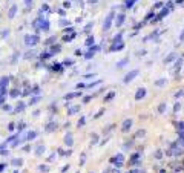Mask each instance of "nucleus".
<instances>
[{"label": "nucleus", "mask_w": 184, "mask_h": 173, "mask_svg": "<svg viewBox=\"0 0 184 173\" xmlns=\"http://www.w3.org/2000/svg\"><path fill=\"white\" fill-rule=\"evenodd\" d=\"M130 126H132V121H130V120H126V121H124V124H123V130L126 132V130H127Z\"/></svg>", "instance_id": "20e7f679"}, {"label": "nucleus", "mask_w": 184, "mask_h": 173, "mask_svg": "<svg viewBox=\"0 0 184 173\" xmlns=\"http://www.w3.org/2000/svg\"><path fill=\"white\" fill-rule=\"evenodd\" d=\"M112 18H114V12H111V14L108 15V18H106L104 25H103V29H104V31H108V29L111 28V23H112Z\"/></svg>", "instance_id": "f257e3e1"}, {"label": "nucleus", "mask_w": 184, "mask_h": 173, "mask_svg": "<svg viewBox=\"0 0 184 173\" xmlns=\"http://www.w3.org/2000/svg\"><path fill=\"white\" fill-rule=\"evenodd\" d=\"M123 22H124V15H118V18H117V26H121L123 25Z\"/></svg>", "instance_id": "39448f33"}, {"label": "nucleus", "mask_w": 184, "mask_h": 173, "mask_svg": "<svg viewBox=\"0 0 184 173\" xmlns=\"http://www.w3.org/2000/svg\"><path fill=\"white\" fill-rule=\"evenodd\" d=\"M164 83H166V80H158V81H157V83H155V84H157V86H163Z\"/></svg>", "instance_id": "6e6552de"}, {"label": "nucleus", "mask_w": 184, "mask_h": 173, "mask_svg": "<svg viewBox=\"0 0 184 173\" xmlns=\"http://www.w3.org/2000/svg\"><path fill=\"white\" fill-rule=\"evenodd\" d=\"M144 95H146V89H144V87H141V89H138L137 95H135V100H141Z\"/></svg>", "instance_id": "7ed1b4c3"}, {"label": "nucleus", "mask_w": 184, "mask_h": 173, "mask_svg": "<svg viewBox=\"0 0 184 173\" xmlns=\"http://www.w3.org/2000/svg\"><path fill=\"white\" fill-rule=\"evenodd\" d=\"M126 61H127V60H123V61H121V63H120V64H118V67H121V66H124V64H126Z\"/></svg>", "instance_id": "9b49d317"}, {"label": "nucleus", "mask_w": 184, "mask_h": 173, "mask_svg": "<svg viewBox=\"0 0 184 173\" xmlns=\"http://www.w3.org/2000/svg\"><path fill=\"white\" fill-rule=\"evenodd\" d=\"M137 75H138V71H132V72H129V74L124 77V83H129V81H132L135 77H137Z\"/></svg>", "instance_id": "f03ea898"}, {"label": "nucleus", "mask_w": 184, "mask_h": 173, "mask_svg": "<svg viewBox=\"0 0 184 173\" xmlns=\"http://www.w3.org/2000/svg\"><path fill=\"white\" fill-rule=\"evenodd\" d=\"M134 2H135V0H127V3H126V5H127V6H129V8H130V6H132V5H134Z\"/></svg>", "instance_id": "9d476101"}, {"label": "nucleus", "mask_w": 184, "mask_h": 173, "mask_svg": "<svg viewBox=\"0 0 184 173\" xmlns=\"http://www.w3.org/2000/svg\"><path fill=\"white\" fill-rule=\"evenodd\" d=\"M114 95H115V93H114V92H111V93H108V95H106V98H104V100H106V101H111L112 98H114Z\"/></svg>", "instance_id": "0eeeda50"}, {"label": "nucleus", "mask_w": 184, "mask_h": 173, "mask_svg": "<svg viewBox=\"0 0 184 173\" xmlns=\"http://www.w3.org/2000/svg\"><path fill=\"white\" fill-rule=\"evenodd\" d=\"M180 40H181V41H184V31L181 32V37H180Z\"/></svg>", "instance_id": "f8f14e48"}, {"label": "nucleus", "mask_w": 184, "mask_h": 173, "mask_svg": "<svg viewBox=\"0 0 184 173\" xmlns=\"http://www.w3.org/2000/svg\"><path fill=\"white\" fill-rule=\"evenodd\" d=\"M173 58H175V54H170V55H169V57H167V58H166V60H164V61H166V63H170V61H172V60H173Z\"/></svg>", "instance_id": "423d86ee"}, {"label": "nucleus", "mask_w": 184, "mask_h": 173, "mask_svg": "<svg viewBox=\"0 0 184 173\" xmlns=\"http://www.w3.org/2000/svg\"><path fill=\"white\" fill-rule=\"evenodd\" d=\"M158 109H160V112H164V109H166V104H160V107H158Z\"/></svg>", "instance_id": "1a4fd4ad"}]
</instances>
